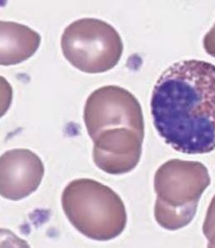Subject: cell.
Instances as JSON below:
<instances>
[{"label":"cell","instance_id":"cell-1","mask_svg":"<svg viewBox=\"0 0 215 248\" xmlns=\"http://www.w3.org/2000/svg\"><path fill=\"white\" fill-rule=\"evenodd\" d=\"M151 116L157 132L180 153L215 150V66L200 60L178 62L154 85Z\"/></svg>","mask_w":215,"mask_h":248},{"label":"cell","instance_id":"cell-2","mask_svg":"<svg viewBox=\"0 0 215 248\" xmlns=\"http://www.w3.org/2000/svg\"><path fill=\"white\" fill-rule=\"evenodd\" d=\"M61 203L72 225L90 239H114L127 223L125 205L119 195L93 179L69 183L62 193Z\"/></svg>","mask_w":215,"mask_h":248},{"label":"cell","instance_id":"cell-3","mask_svg":"<svg viewBox=\"0 0 215 248\" xmlns=\"http://www.w3.org/2000/svg\"><path fill=\"white\" fill-rule=\"evenodd\" d=\"M210 185L209 171L197 161L170 159L157 170L154 217L169 231L184 228L195 217L198 203Z\"/></svg>","mask_w":215,"mask_h":248},{"label":"cell","instance_id":"cell-4","mask_svg":"<svg viewBox=\"0 0 215 248\" xmlns=\"http://www.w3.org/2000/svg\"><path fill=\"white\" fill-rule=\"evenodd\" d=\"M61 46L64 57L86 73H102L119 62L123 43L118 32L105 21L84 17L64 30Z\"/></svg>","mask_w":215,"mask_h":248},{"label":"cell","instance_id":"cell-5","mask_svg":"<svg viewBox=\"0 0 215 248\" xmlns=\"http://www.w3.org/2000/svg\"><path fill=\"white\" fill-rule=\"evenodd\" d=\"M85 124L92 139L102 130L129 127L145 132L142 109L136 96L117 86L94 91L86 101Z\"/></svg>","mask_w":215,"mask_h":248},{"label":"cell","instance_id":"cell-6","mask_svg":"<svg viewBox=\"0 0 215 248\" xmlns=\"http://www.w3.org/2000/svg\"><path fill=\"white\" fill-rule=\"evenodd\" d=\"M144 136L145 132L129 127L102 130L92 139L93 161L110 174L129 173L140 160Z\"/></svg>","mask_w":215,"mask_h":248},{"label":"cell","instance_id":"cell-7","mask_svg":"<svg viewBox=\"0 0 215 248\" xmlns=\"http://www.w3.org/2000/svg\"><path fill=\"white\" fill-rule=\"evenodd\" d=\"M1 196L18 201L34 193L44 175L39 156L27 149L8 150L1 159Z\"/></svg>","mask_w":215,"mask_h":248},{"label":"cell","instance_id":"cell-8","mask_svg":"<svg viewBox=\"0 0 215 248\" xmlns=\"http://www.w3.org/2000/svg\"><path fill=\"white\" fill-rule=\"evenodd\" d=\"M1 55L2 66L18 64L31 58L37 52L41 36L26 25L1 21Z\"/></svg>","mask_w":215,"mask_h":248},{"label":"cell","instance_id":"cell-9","mask_svg":"<svg viewBox=\"0 0 215 248\" xmlns=\"http://www.w3.org/2000/svg\"><path fill=\"white\" fill-rule=\"evenodd\" d=\"M203 232L208 241V248H215V195L208 208Z\"/></svg>","mask_w":215,"mask_h":248},{"label":"cell","instance_id":"cell-10","mask_svg":"<svg viewBox=\"0 0 215 248\" xmlns=\"http://www.w3.org/2000/svg\"><path fill=\"white\" fill-rule=\"evenodd\" d=\"M203 48L209 55L215 58V23L207 32L203 41Z\"/></svg>","mask_w":215,"mask_h":248}]
</instances>
